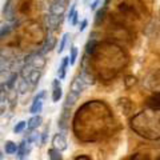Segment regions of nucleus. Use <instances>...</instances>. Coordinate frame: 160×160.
I'll return each instance as SVG.
<instances>
[{"instance_id":"1","label":"nucleus","mask_w":160,"mask_h":160,"mask_svg":"<svg viewBox=\"0 0 160 160\" xmlns=\"http://www.w3.org/2000/svg\"><path fill=\"white\" fill-rule=\"evenodd\" d=\"M131 128L140 136L149 140H158L160 136L159 115L155 118L153 111L139 112L131 119Z\"/></svg>"},{"instance_id":"2","label":"nucleus","mask_w":160,"mask_h":160,"mask_svg":"<svg viewBox=\"0 0 160 160\" xmlns=\"http://www.w3.org/2000/svg\"><path fill=\"white\" fill-rule=\"evenodd\" d=\"M86 88V86L83 84L82 79L79 78V75L76 78L72 80L71 83V88H69V92L66 98V103H64V108H71L75 103L78 102V99L80 98V95H82L83 89Z\"/></svg>"},{"instance_id":"3","label":"nucleus","mask_w":160,"mask_h":160,"mask_svg":"<svg viewBox=\"0 0 160 160\" xmlns=\"http://www.w3.org/2000/svg\"><path fill=\"white\" fill-rule=\"evenodd\" d=\"M44 96H46V91H42L38 96H35L33 102H32V106H31V108H29V112H31L32 115H39L40 112H42Z\"/></svg>"},{"instance_id":"4","label":"nucleus","mask_w":160,"mask_h":160,"mask_svg":"<svg viewBox=\"0 0 160 160\" xmlns=\"http://www.w3.org/2000/svg\"><path fill=\"white\" fill-rule=\"evenodd\" d=\"M52 144H53V148L56 151L62 152V151H66L67 147H68V143H67V139L63 133H56L52 139Z\"/></svg>"},{"instance_id":"5","label":"nucleus","mask_w":160,"mask_h":160,"mask_svg":"<svg viewBox=\"0 0 160 160\" xmlns=\"http://www.w3.org/2000/svg\"><path fill=\"white\" fill-rule=\"evenodd\" d=\"M66 12V0H55L49 8V13L62 18Z\"/></svg>"},{"instance_id":"6","label":"nucleus","mask_w":160,"mask_h":160,"mask_svg":"<svg viewBox=\"0 0 160 160\" xmlns=\"http://www.w3.org/2000/svg\"><path fill=\"white\" fill-rule=\"evenodd\" d=\"M60 23H62V18L60 16H55V15H47L46 16V26L48 32H53L60 27Z\"/></svg>"},{"instance_id":"7","label":"nucleus","mask_w":160,"mask_h":160,"mask_svg":"<svg viewBox=\"0 0 160 160\" xmlns=\"http://www.w3.org/2000/svg\"><path fill=\"white\" fill-rule=\"evenodd\" d=\"M55 43H56V39L53 38L52 32H48L47 38H46V42H44L43 47H42V49L39 51V53H40V55H44V53L49 52L52 48H55Z\"/></svg>"},{"instance_id":"8","label":"nucleus","mask_w":160,"mask_h":160,"mask_svg":"<svg viewBox=\"0 0 160 160\" xmlns=\"http://www.w3.org/2000/svg\"><path fill=\"white\" fill-rule=\"evenodd\" d=\"M63 96V89L62 86H60V80L55 79L52 82V100L55 103H58Z\"/></svg>"},{"instance_id":"9","label":"nucleus","mask_w":160,"mask_h":160,"mask_svg":"<svg viewBox=\"0 0 160 160\" xmlns=\"http://www.w3.org/2000/svg\"><path fill=\"white\" fill-rule=\"evenodd\" d=\"M31 151V148H29V143L27 140H23L22 143H20V146H18V151H16V155H18V159L22 160L27 156Z\"/></svg>"},{"instance_id":"10","label":"nucleus","mask_w":160,"mask_h":160,"mask_svg":"<svg viewBox=\"0 0 160 160\" xmlns=\"http://www.w3.org/2000/svg\"><path fill=\"white\" fill-rule=\"evenodd\" d=\"M42 123H43L42 116H40V115H33L27 123L28 132H32V131H35V129H38L40 126H42Z\"/></svg>"},{"instance_id":"11","label":"nucleus","mask_w":160,"mask_h":160,"mask_svg":"<svg viewBox=\"0 0 160 160\" xmlns=\"http://www.w3.org/2000/svg\"><path fill=\"white\" fill-rule=\"evenodd\" d=\"M147 106L148 108L153 112H159L160 109V104H159V92H156L155 95H152L151 98L147 100Z\"/></svg>"},{"instance_id":"12","label":"nucleus","mask_w":160,"mask_h":160,"mask_svg":"<svg viewBox=\"0 0 160 160\" xmlns=\"http://www.w3.org/2000/svg\"><path fill=\"white\" fill-rule=\"evenodd\" d=\"M69 66V59L68 56H64L62 59V63H60V67L58 69V76H59V80H63L66 78V72H67V68Z\"/></svg>"},{"instance_id":"13","label":"nucleus","mask_w":160,"mask_h":160,"mask_svg":"<svg viewBox=\"0 0 160 160\" xmlns=\"http://www.w3.org/2000/svg\"><path fill=\"white\" fill-rule=\"evenodd\" d=\"M40 76H42V72H40L39 69H33V71L29 73V76H28L26 80L28 82V84H31L32 87H35V86H36V84L39 83Z\"/></svg>"},{"instance_id":"14","label":"nucleus","mask_w":160,"mask_h":160,"mask_svg":"<svg viewBox=\"0 0 160 160\" xmlns=\"http://www.w3.org/2000/svg\"><path fill=\"white\" fill-rule=\"evenodd\" d=\"M4 18H6L8 22H12L13 18H15V13H13V6L11 3V0H8L6 3V7H4Z\"/></svg>"},{"instance_id":"15","label":"nucleus","mask_w":160,"mask_h":160,"mask_svg":"<svg viewBox=\"0 0 160 160\" xmlns=\"http://www.w3.org/2000/svg\"><path fill=\"white\" fill-rule=\"evenodd\" d=\"M106 12H107V7H102L100 9H98L96 12V16H95V26H100L103 22H104V18H106Z\"/></svg>"},{"instance_id":"16","label":"nucleus","mask_w":160,"mask_h":160,"mask_svg":"<svg viewBox=\"0 0 160 160\" xmlns=\"http://www.w3.org/2000/svg\"><path fill=\"white\" fill-rule=\"evenodd\" d=\"M96 47H98V40L95 39V38L89 39L88 43H87V46H86V53H87V55H93Z\"/></svg>"},{"instance_id":"17","label":"nucleus","mask_w":160,"mask_h":160,"mask_svg":"<svg viewBox=\"0 0 160 160\" xmlns=\"http://www.w3.org/2000/svg\"><path fill=\"white\" fill-rule=\"evenodd\" d=\"M11 72L12 71H9V69H2V71H0V87L2 88L6 87L8 79L11 76Z\"/></svg>"},{"instance_id":"18","label":"nucleus","mask_w":160,"mask_h":160,"mask_svg":"<svg viewBox=\"0 0 160 160\" xmlns=\"http://www.w3.org/2000/svg\"><path fill=\"white\" fill-rule=\"evenodd\" d=\"M16 151H18V146H16V143L11 142V140L6 143V153L12 155V153H16Z\"/></svg>"},{"instance_id":"19","label":"nucleus","mask_w":160,"mask_h":160,"mask_svg":"<svg viewBox=\"0 0 160 160\" xmlns=\"http://www.w3.org/2000/svg\"><path fill=\"white\" fill-rule=\"evenodd\" d=\"M48 156H49V160H63L62 153H60L59 151H56L55 148L48 149Z\"/></svg>"},{"instance_id":"20","label":"nucleus","mask_w":160,"mask_h":160,"mask_svg":"<svg viewBox=\"0 0 160 160\" xmlns=\"http://www.w3.org/2000/svg\"><path fill=\"white\" fill-rule=\"evenodd\" d=\"M68 38H69V33H68V32H66V33H64L63 36H62V40H60L59 47H58V52H59V53H62V52L64 51V47H66V44H67Z\"/></svg>"},{"instance_id":"21","label":"nucleus","mask_w":160,"mask_h":160,"mask_svg":"<svg viewBox=\"0 0 160 160\" xmlns=\"http://www.w3.org/2000/svg\"><path fill=\"white\" fill-rule=\"evenodd\" d=\"M69 64L73 66L75 63H76V59H78V48L76 47H71V53H69Z\"/></svg>"},{"instance_id":"22","label":"nucleus","mask_w":160,"mask_h":160,"mask_svg":"<svg viewBox=\"0 0 160 160\" xmlns=\"http://www.w3.org/2000/svg\"><path fill=\"white\" fill-rule=\"evenodd\" d=\"M12 29V26L11 24H6V23H0V38L2 36H4L6 33H8L9 31Z\"/></svg>"},{"instance_id":"23","label":"nucleus","mask_w":160,"mask_h":160,"mask_svg":"<svg viewBox=\"0 0 160 160\" xmlns=\"http://www.w3.org/2000/svg\"><path fill=\"white\" fill-rule=\"evenodd\" d=\"M127 160H151V158L146 153H133Z\"/></svg>"},{"instance_id":"24","label":"nucleus","mask_w":160,"mask_h":160,"mask_svg":"<svg viewBox=\"0 0 160 160\" xmlns=\"http://www.w3.org/2000/svg\"><path fill=\"white\" fill-rule=\"evenodd\" d=\"M28 87H29L28 82H27L26 79H23L22 82L19 83V91H20V93H26L28 91Z\"/></svg>"},{"instance_id":"25","label":"nucleus","mask_w":160,"mask_h":160,"mask_svg":"<svg viewBox=\"0 0 160 160\" xmlns=\"http://www.w3.org/2000/svg\"><path fill=\"white\" fill-rule=\"evenodd\" d=\"M26 127H27V122H19V123L16 124V126H15L13 132H15V133H20V132H22Z\"/></svg>"},{"instance_id":"26","label":"nucleus","mask_w":160,"mask_h":160,"mask_svg":"<svg viewBox=\"0 0 160 160\" xmlns=\"http://www.w3.org/2000/svg\"><path fill=\"white\" fill-rule=\"evenodd\" d=\"M78 20H79V12L75 11L73 15L71 16V20H69V23H71L72 26H76V24H78Z\"/></svg>"},{"instance_id":"27","label":"nucleus","mask_w":160,"mask_h":160,"mask_svg":"<svg viewBox=\"0 0 160 160\" xmlns=\"http://www.w3.org/2000/svg\"><path fill=\"white\" fill-rule=\"evenodd\" d=\"M6 99H7V89L2 88L0 89V103H4L6 102Z\"/></svg>"},{"instance_id":"28","label":"nucleus","mask_w":160,"mask_h":160,"mask_svg":"<svg viewBox=\"0 0 160 160\" xmlns=\"http://www.w3.org/2000/svg\"><path fill=\"white\" fill-rule=\"evenodd\" d=\"M87 26H88V20H87V19H84L83 22L80 23V26H79V31H80V32H83L84 29L87 28Z\"/></svg>"},{"instance_id":"29","label":"nucleus","mask_w":160,"mask_h":160,"mask_svg":"<svg viewBox=\"0 0 160 160\" xmlns=\"http://www.w3.org/2000/svg\"><path fill=\"white\" fill-rule=\"evenodd\" d=\"M47 136H48V127L44 129V132L42 133V144H46V142H47Z\"/></svg>"},{"instance_id":"30","label":"nucleus","mask_w":160,"mask_h":160,"mask_svg":"<svg viewBox=\"0 0 160 160\" xmlns=\"http://www.w3.org/2000/svg\"><path fill=\"white\" fill-rule=\"evenodd\" d=\"M99 3H100V0H95V2L91 4V6H89V8L92 9V11H95V9L98 8V6H99Z\"/></svg>"},{"instance_id":"31","label":"nucleus","mask_w":160,"mask_h":160,"mask_svg":"<svg viewBox=\"0 0 160 160\" xmlns=\"http://www.w3.org/2000/svg\"><path fill=\"white\" fill-rule=\"evenodd\" d=\"M75 160H91V159H89L88 156H86V155H82V156H78Z\"/></svg>"},{"instance_id":"32","label":"nucleus","mask_w":160,"mask_h":160,"mask_svg":"<svg viewBox=\"0 0 160 160\" xmlns=\"http://www.w3.org/2000/svg\"><path fill=\"white\" fill-rule=\"evenodd\" d=\"M0 160H3V155H2V151H0Z\"/></svg>"}]
</instances>
